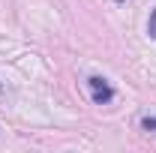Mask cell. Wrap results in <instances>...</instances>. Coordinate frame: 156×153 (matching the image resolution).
<instances>
[{
    "label": "cell",
    "mask_w": 156,
    "mask_h": 153,
    "mask_svg": "<svg viewBox=\"0 0 156 153\" xmlns=\"http://www.w3.org/2000/svg\"><path fill=\"white\" fill-rule=\"evenodd\" d=\"M87 87H90V96H93L96 105H105V102L114 99V87L108 84V78H102V75H90L87 78Z\"/></svg>",
    "instance_id": "obj_1"
},
{
    "label": "cell",
    "mask_w": 156,
    "mask_h": 153,
    "mask_svg": "<svg viewBox=\"0 0 156 153\" xmlns=\"http://www.w3.org/2000/svg\"><path fill=\"white\" fill-rule=\"evenodd\" d=\"M141 129L147 135H156V117H141Z\"/></svg>",
    "instance_id": "obj_2"
},
{
    "label": "cell",
    "mask_w": 156,
    "mask_h": 153,
    "mask_svg": "<svg viewBox=\"0 0 156 153\" xmlns=\"http://www.w3.org/2000/svg\"><path fill=\"white\" fill-rule=\"evenodd\" d=\"M147 33H150V39H156V9L150 15V21H147Z\"/></svg>",
    "instance_id": "obj_3"
},
{
    "label": "cell",
    "mask_w": 156,
    "mask_h": 153,
    "mask_svg": "<svg viewBox=\"0 0 156 153\" xmlns=\"http://www.w3.org/2000/svg\"><path fill=\"white\" fill-rule=\"evenodd\" d=\"M117 3H120V0H117Z\"/></svg>",
    "instance_id": "obj_4"
}]
</instances>
